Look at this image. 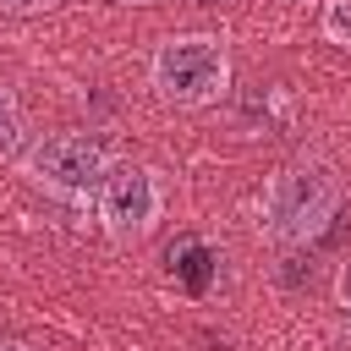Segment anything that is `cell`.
Masks as SVG:
<instances>
[{
    "mask_svg": "<svg viewBox=\"0 0 351 351\" xmlns=\"http://www.w3.org/2000/svg\"><path fill=\"white\" fill-rule=\"evenodd\" d=\"M340 203H346V186H340V176H335V165L329 159H291V165H280L269 181H263V197H258V230L269 236V241H280V247H307V241H318L329 225H335V214H340Z\"/></svg>",
    "mask_w": 351,
    "mask_h": 351,
    "instance_id": "obj_1",
    "label": "cell"
},
{
    "mask_svg": "<svg viewBox=\"0 0 351 351\" xmlns=\"http://www.w3.org/2000/svg\"><path fill=\"white\" fill-rule=\"evenodd\" d=\"M148 88L176 110H203L230 88V49L214 33H176L148 55Z\"/></svg>",
    "mask_w": 351,
    "mask_h": 351,
    "instance_id": "obj_2",
    "label": "cell"
},
{
    "mask_svg": "<svg viewBox=\"0 0 351 351\" xmlns=\"http://www.w3.org/2000/svg\"><path fill=\"white\" fill-rule=\"evenodd\" d=\"M104 170H110V148L99 137H88V132H44V137H33L22 148V176L38 192L60 197V203L93 197Z\"/></svg>",
    "mask_w": 351,
    "mask_h": 351,
    "instance_id": "obj_3",
    "label": "cell"
},
{
    "mask_svg": "<svg viewBox=\"0 0 351 351\" xmlns=\"http://www.w3.org/2000/svg\"><path fill=\"white\" fill-rule=\"evenodd\" d=\"M93 208H99V230L115 247H137L165 219V186H159V176L148 165L110 159V170H104V181L93 192Z\"/></svg>",
    "mask_w": 351,
    "mask_h": 351,
    "instance_id": "obj_4",
    "label": "cell"
},
{
    "mask_svg": "<svg viewBox=\"0 0 351 351\" xmlns=\"http://www.w3.org/2000/svg\"><path fill=\"white\" fill-rule=\"evenodd\" d=\"M22 143H27L22 104H16V93L0 82V159H16V154H22Z\"/></svg>",
    "mask_w": 351,
    "mask_h": 351,
    "instance_id": "obj_5",
    "label": "cell"
},
{
    "mask_svg": "<svg viewBox=\"0 0 351 351\" xmlns=\"http://www.w3.org/2000/svg\"><path fill=\"white\" fill-rule=\"evenodd\" d=\"M208 263H214V258H208V247H203V241H181V247H170V269H176L192 291H203V285H208Z\"/></svg>",
    "mask_w": 351,
    "mask_h": 351,
    "instance_id": "obj_6",
    "label": "cell"
},
{
    "mask_svg": "<svg viewBox=\"0 0 351 351\" xmlns=\"http://www.w3.org/2000/svg\"><path fill=\"white\" fill-rule=\"evenodd\" d=\"M318 33H324L329 44H340V49H351V0H324Z\"/></svg>",
    "mask_w": 351,
    "mask_h": 351,
    "instance_id": "obj_7",
    "label": "cell"
},
{
    "mask_svg": "<svg viewBox=\"0 0 351 351\" xmlns=\"http://www.w3.org/2000/svg\"><path fill=\"white\" fill-rule=\"evenodd\" d=\"M60 0H0L5 16H38V11H55Z\"/></svg>",
    "mask_w": 351,
    "mask_h": 351,
    "instance_id": "obj_8",
    "label": "cell"
},
{
    "mask_svg": "<svg viewBox=\"0 0 351 351\" xmlns=\"http://www.w3.org/2000/svg\"><path fill=\"white\" fill-rule=\"evenodd\" d=\"M335 302L346 307V318H351V258L340 263V274H335Z\"/></svg>",
    "mask_w": 351,
    "mask_h": 351,
    "instance_id": "obj_9",
    "label": "cell"
},
{
    "mask_svg": "<svg viewBox=\"0 0 351 351\" xmlns=\"http://www.w3.org/2000/svg\"><path fill=\"white\" fill-rule=\"evenodd\" d=\"M0 351H27V346L22 340H0Z\"/></svg>",
    "mask_w": 351,
    "mask_h": 351,
    "instance_id": "obj_10",
    "label": "cell"
},
{
    "mask_svg": "<svg viewBox=\"0 0 351 351\" xmlns=\"http://www.w3.org/2000/svg\"><path fill=\"white\" fill-rule=\"evenodd\" d=\"M121 5H159V0H121Z\"/></svg>",
    "mask_w": 351,
    "mask_h": 351,
    "instance_id": "obj_11",
    "label": "cell"
}]
</instances>
